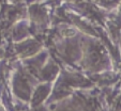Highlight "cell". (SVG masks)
Returning <instances> with one entry per match:
<instances>
[{
  "label": "cell",
  "mask_w": 121,
  "mask_h": 111,
  "mask_svg": "<svg viewBox=\"0 0 121 111\" xmlns=\"http://www.w3.org/2000/svg\"><path fill=\"white\" fill-rule=\"evenodd\" d=\"M48 92H49V88L48 86H41L37 89V91L34 92L33 95V105H37L41 103L44 98L47 96Z\"/></svg>",
  "instance_id": "cell-1"
}]
</instances>
